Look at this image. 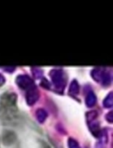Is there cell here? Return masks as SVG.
Instances as JSON below:
<instances>
[{
    "mask_svg": "<svg viewBox=\"0 0 113 148\" xmlns=\"http://www.w3.org/2000/svg\"><path fill=\"white\" fill-rule=\"evenodd\" d=\"M16 140V135L10 132V131H5L3 134V142L4 145H10L12 144L14 141Z\"/></svg>",
    "mask_w": 113,
    "mask_h": 148,
    "instance_id": "obj_2",
    "label": "cell"
},
{
    "mask_svg": "<svg viewBox=\"0 0 113 148\" xmlns=\"http://www.w3.org/2000/svg\"><path fill=\"white\" fill-rule=\"evenodd\" d=\"M16 108L15 101H12V98L3 97L0 101V119H3L4 121H12V119L16 117Z\"/></svg>",
    "mask_w": 113,
    "mask_h": 148,
    "instance_id": "obj_1",
    "label": "cell"
}]
</instances>
